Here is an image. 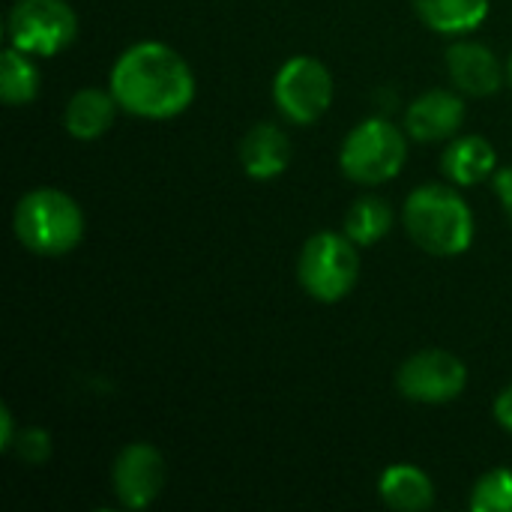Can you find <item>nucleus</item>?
I'll list each match as a JSON object with an SVG mask.
<instances>
[{
	"label": "nucleus",
	"mask_w": 512,
	"mask_h": 512,
	"mask_svg": "<svg viewBox=\"0 0 512 512\" xmlns=\"http://www.w3.org/2000/svg\"><path fill=\"white\" fill-rule=\"evenodd\" d=\"M108 90L132 117L171 120L192 105L195 72L171 45L138 42L114 60Z\"/></svg>",
	"instance_id": "nucleus-1"
},
{
	"label": "nucleus",
	"mask_w": 512,
	"mask_h": 512,
	"mask_svg": "<svg viewBox=\"0 0 512 512\" xmlns=\"http://www.w3.org/2000/svg\"><path fill=\"white\" fill-rule=\"evenodd\" d=\"M12 231L27 252L39 258H60L81 243L84 213L72 195L45 186L21 195L12 213Z\"/></svg>",
	"instance_id": "nucleus-3"
},
{
	"label": "nucleus",
	"mask_w": 512,
	"mask_h": 512,
	"mask_svg": "<svg viewBox=\"0 0 512 512\" xmlns=\"http://www.w3.org/2000/svg\"><path fill=\"white\" fill-rule=\"evenodd\" d=\"M333 75L330 69L309 54L291 57L273 78V102L279 114L297 126H309L327 114L333 105Z\"/></svg>",
	"instance_id": "nucleus-7"
},
{
	"label": "nucleus",
	"mask_w": 512,
	"mask_h": 512,
	"mask_svg": "<svg viewBox=\"0 0 512 512\" xmlns=\"http://www.w3.org/2000/svg\"><path fill=\"white\" fill-rule=\"evenodd\" d=\"M507 81H510V87H512V57H510V63H507Z\"/></svg>",
	"instance_id": "nucleus-24"
},
{
	"label": "nucleus",
	"mask_w": 512,
	"mask_h": 512,
	"mask_svg": "<svg viewBox=\"0 0 512 512\" xmlns=\"http://www.w3.org/2000/svg\"><path fill=\"white\" fill-rule=\"evenodd\" d=\"M474 512H512V471L498 468L483 474L471 489Z\"/></svg>",
	"instance_id": "nucleus-19"
},
{
	"label": "nucleus",
	"mask_w": 512,
	"mask_h": 512,
	"mask_svg": "<svg viewBox=\"0 0 512 512\" xmlns=\"http://www.w3.org/2000/svg\"><path fill=\"white\" fill-rule=\"evenodd\" d=\"M426 27L444 36L477 30L489 15V0H411Z\"/></svg>",
	"instance_id": "nucleus-16"
},
{
	"label": "nucleus",
	"mask_w": 512,
	"mask_h": 512,
	"mask_svg": "<svg viewBox=\"0 0 512 512\" xmlns=\"http://www.w3.org/2000/svg\"><path fill=\"white\" fill-rule=\"evenodd\" d=\"M291 162V138L276 123H255L240 141V165L252 180H273Z\"/></svg>",
	"instance_id": "nucleus-12"
},
{
	"label": "nucleus",
	"mask_w": 512,
	"mask_h": 512,
	"mask_svg": "<svg viewBox=\"0 0 512 512\" xmlns=\"http://www.w3.org/2000/svg\"><path fill=\"white\" fill-rule=\"evenodd\" d=\"M441 168L450 183L456 186H477L498 171L495 147L480 135H456L441 156Z\"/></svg>",
	"instance_id": "nucleus-13"
},
{
	"label": "nucleus",
	"mask_w": 512,
	"mask_h": 512,
	"mask_svg": "<svg viewBox=\"0 0 512 512\" xmlns=\"http://www.w3.org/2000/svg\"><path fill=\"white\" fill-rule=\"evenodd\" d=\"M117 99L111 90H96V87H84L78 90L63 111V126L72 138L78 141H96L102 138L114 117H117Z\"/></svg>",
	"instance_id": "nucleus-14"
},
{
	"label": "nucleus",
	"mask_w": 512,
	"mask_h": 512,
	"mask_svg": "<svg viewBox=\"0 0 512 512\" xmlns=\"http://www.w3.org/2000/svg\"><path fill=\"white\" fill-rule=\"evenodd\" d=\"M39 96V69L30 54L9 45L0 57V99L12 108L30 105Z\"/></svg>",
	"instance_id": "nucleus-17"
},
{
	"label": "nucleus",
	"mask_w": 512,
	"mask_h": 512,
	"mask_svg": "<svg viewBox=\"0 0 512 512\" xmlns=\"http://www.w3.org/2000/svg\"><path fill=\"white\" fill-rule=\"evenodd\" d=\"M495 420H498V426H501L504 432H510L512 435V384L495 399Z\"/></svg>",
	"instance_id": "nucleus-22"
},
{
	"label": "nucleus",
	"mask_w": 512,
	"mask_h": 512,
	"mask_svg": "<svg viewBox=\"0 0 512 512\" xmlns=\"http://www.w3.org/2000/svg\"><path fill=\"white\" fill-rule=\"evenodd\" d=\"M396 387L408 402L447 405L465 393L468 369L456 354H450L444 348H426L399 366Z\"/></svg>",
	"instance_id": "nucleus-8"
},
{
	"label": "nucleus",
	"mask_w": 512,
	"mask_h": 512,
	"mask_svg": "<svg viewBox=\"0 0 512 512\" xmlns=\"http://www.w3.org/2000/svg\"><path fill=\"white\" fill-rule=\"evenodd\" d=\"M465 123V102L453 90H426L405 111V129L420 144L456 138Z\"/></svg>",
	"instance_id": "nucleus-10"
},
{
	"label": "nucleus",
	"mask_w": 512,
	"mask_h": 512,
	"mask_svg": "<svg viewBox=\"0 0 512 512\" xmlns=\"http://www.w3.org/2000/svg\"><path fill=\"white\" fill-rule=\"evenodd\" d=\"M111 486L126 510H147L165 489V459L153 444H129L111 468Z\"/></svg>",
	"instance_id": "nucleus-9"
},
{
	"label": "nucleus",
	"mask_w": 512,
	"mask_h": 512,
	"mask_svg": "<svg viewBox=\"0 0 512 512\" xmlns=\"http://www.w3.org/2000/svg\"><path fill=\"white\" fill-rule=\"evenodd\" d=\"M393 228V210L384 198L378 195H363L351 204V210L345 213V234L357 243V246H375L378 240H384Z\"/></svg>",
	"instance_id": "nucleus-18"
},
{
	"label": "nucleus",
	"mask_w": 512,
	"mask_h": 512,
	"mask_svg": "<svg viewBox=\"0 0 512 512\" xmlns=\"http://www.w3.org/2000/svg\"><path fill=\"white\" fill-rule=\"evenodd\" d=\"M378 495L390 510L423 512L435 504V483L417 465H393L381 474Z\"/></svg>",
	"instance_id": "nucleus-15"
},
{
	"label": "nucleus",
	"mask_w": 512,
	"mask_h": 512,
	"mask_svg": "<svg viewBox=\"0 0 512 512\" xmlns=\"http://www.w3.org/2000/svg\"><path fill=\"white\" fill-rule=\"evenodd\" d=\"M9 45L30 57H54L78 36L75 9L66 0H18L6 18Z\"/></svg>",
	"instance_id": "nucleus-6"
},
{
	"label": "nucleus",
	"mask_w": 512,
	"mask_h": 512,
	"mask_svg": "<svg viewBox=\"0 0 512 512\" xmlns=\"http://www.w3.org/2000/svg\"><path fill=\"white\" fill-rule=\"evenodd\" d=\"M297 279L303 291L318 303L345 300L360 279L357 243L348 234H336V231L312 234L297 258Z\"/></svg>",
	"instance_id": "nucleus-5"
},
{
	"label": "nucleus",
	"mask_w": 512,
	"mask_h": 512,
	"mask_svg": "<svg viewBox=\"0 0 512 512\" xmlns=\"http://www.w3.org/2000/svg\"><path fill=\"white\" fill-rule=\"evenodd\" d=\"M12 441H15V423H12V411L3 405V408H0V450L9 453Z\"/></svg>",
	"instance_id": "nucleus-23"
},
{
	"label": "nucleus",
	"mask_w": 512,
	"mask_h": 512,
	"mask_svg": "<svg viewBox=\"0 0 512 512\" xmlns=\"http://www.w3.org/2000/svg\"><path fill=\"white\" fill-rule=\"evenodd\" d=\"M408 237L429 255L453 258L474 243V213L468 201L444 183L417 186L402 210Z\"/></svg>",
	"instance_id": "nucleus-2"
},
{
	"label": "nucleus",
	"mask_w": 512,
	"mask_h": 512,
	"mask_svg": "<svg viewBox=\"0 0 512 512\" xmlns=\"http://www.w3.org/2000/svg\"><path fill=\"white\" fill-rule=\"evenodd\" d=\"M405 162H408V138L396 123L384 117H369L357 123L342 141V153H339L342 174L360 186H381L399 177Z\"/></svg>",
	"instance_id": "nucleus-4"
},
{
	"label": "nucleus",
	"mask_w": 512,
	"mask_h": 512,
	"mask_svg": "<svg viewBox=\"0 0 512 512\" xmlns=\"http://www.w3.org/2000/svg\"><path fill=\"white\" fill-rule=\"evenodd\" d=\"M492 183H495V195L501 198V207L507 210V216L512 219V165L510 168L495 171Z\"/></svg>",
	"instance_id": "nucleus-21"
},
{
	"label": "nucleus",
	"mask_w": 512,
	"mask_h": 512,
	"mask_svg": "<svg viewBox=\"0 0 512 512\" xmlns=\"http://www.w3.org/2000/svg\"><path fill=\"white\" fill-rule=\"evenodd\" d=\"M9 453H15L27 465H42L51 456V435L42 432V429H21L15 435Z\"/></svg>",
	"instance_id": "nucleus-20"
},
{
	"label": "nucleus",
	"mask_w": 512,
	"mask_h": 512,
	"mask_svg": "<svg viewBox=\"0 0 512 512\" xmlns=\"http://www.w3.org/2000/svg\"><path fill=\"white\" fill-rule=\"evenodd\" d=\"M447 72L456 90L465 96H492L504 84V66L498 54L483 42H456L447 48Z\"/></svg>",
	"instance_id": "nucleus-11"
}]
</instances>
